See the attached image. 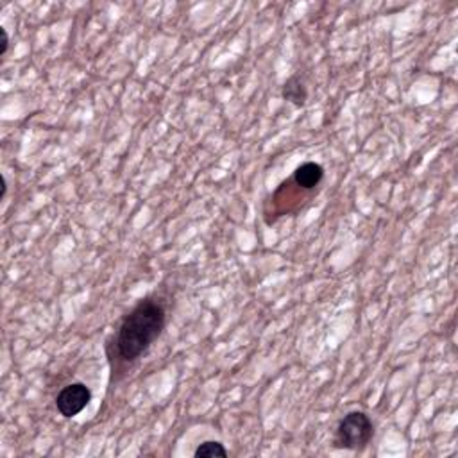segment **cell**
Listing matches in <instances>:
<instances>
[{
    "mask_svg": "<svg viewBox=\"0 0 458 458\" xmlns=\"http://www.w3.org/2000/svg\"><path fill=\"white\" fill-rule=\"evenodd\" d=\"M283 99L285 101L292 102L294 106H304L307 104V99H308V92L307 88H304L303 81H301L297 75H292L290 79H288L287 82H285L283 86Z\"/></svg>",
    "mask_w": 458,
    "mask_h": 458,
    "instance_id": "5",
    "label": "cell"
},
{
    "mask_svg": "<svg viewBox=\"0 0 458 458\" xmlns=\"http://www.w3.org/2000/svg\"><path fill=\"white\" fill-rule=\"evenodd\" d=\"M0 36H2V42H0V56L4 58V56L8 54V49H9V36L4 27H0Z\"/></svg>",
    "mask_w": 458,
    "mask_h": 458,
    "instance_id": "7",
    "label": "cell"
},
{
    "mask_svg": "<svg viewBox=\"0 0 458 458\" xmlns=\"http://www.w3.org/2000/svg\"><path fill=\"white\" fill-rule=\"evenodd\" d=\"M92 401V390L85 383H70L63 388L56 397V407L58 411L66 419L79 416L88 403Z\"/></svg>",
    "mask_w": 458,
    "mask_h": 458,
    "instance_id": "3",
    "label": "cell"
},
{
    "mask_svg": "<svg viewBox=\"0 0 458 458\" xmlns=\"http://www.w3.org/2000/svg\"><path fill=\"white\" fill-rule=\"evenodd\" d=\"M324 178V168L318 163H314V161H307L301 167L295 168L294 175H292V181L297 185L303 190H315V188L321 185Z\"/></svg>",
    "mask_w": 458,
    "mask_h": 458,
    "instance_id": "4",
    "label": "cell"
},
{
    "mask_svg": "<svg viewBox=\"0 0 458 458\" xmlns=\"http://www.w3.org/2000/svg\"><path fill=\"white\" fill-rule=\"evenodd\" d=\"M165 308L159 301L144 299L122 321L117 333V353L124 361H135L154 344L165 328Z\"/></svg>",
    "mask_w": 458,
    "mask_h": 458,
    "instance_id": "1",
    "label": "cell"
},
{
    "mask_svg": "<svg viewBox=\"0 0 458 458\" xmlns=\"http://www.w3.org/2000/svg\"><path fill=\"white\" fill-rule=\"evenodd\" d=\"M0 181H2V194H0V201H4L6 194H8V181H6V175H0Z\"/></svg>",
    "mask_w": 458,
    "mask_h": 458,
    "instance_id": "8",
    "label": "cell"
},
{
    "mask_svg": "<svg viewBox=\"0 0 458 458\" xmlns=\"http://www.w3.org/2000/svg\"><path fill=\"white\" fill-rule=\"evenodd\" d=\"M213 457H228V450L217 440H206L195 450V458H213Z\"/></svg>",
    "mask_w": 458,
    "mask_h": 458,
    "instance_id": "6",
    "label": "cell"
},
{
    "mask_svg": "<svg viewBox=\"0 0 458 458\" xmlns=\"http://www.w3.org/2000/svg\"><path fill=\"white\" fill-rule=\"evenodd\" d=\"M374 435L373 421L364 411H349L344 419L338 423L335 431L333 446L337 450L361 451L371 442Z\"/></svg>",
    "mask_w": 458,
    "mask_h": 458,
    "instance_id": "2",
    "label": "cell"
}]
</instances>
